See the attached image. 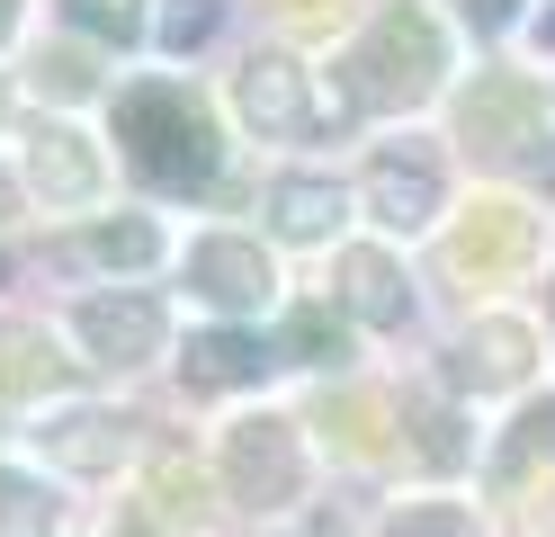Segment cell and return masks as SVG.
Returning <instances> with one entry per match:
<instances>
[{"label": "cell", "mask_w": 555, "mask_h": 537, "mask_svg": "<svg viewBox=\"0 0 555 537\" xmlns=\"http://www.w3.org/2000/svg\"><path fill=\"white\" fill-rule=\"evenodd\" d=\"M117 143H126V170L144 179V189H162V197L206 189L216 162H224L206 99L180 90V81H134V90L117 99Z\"/></svg>", "instance_id": "6da1fadb"}, {"label": "cell", "mask_w": 555, "mask_h": 537, "mask_svg": "<svg viewBox=\"0 0 555 537\" xmlns=\"http://www.w3.org/2000/svg\"><path fill=\"white\" fill-rule=\"evenodd\" d=\"M350 107H422L448 72V46L422 10H386L359 46H350Z\"/></svg>", "instance_id": "7a4b0ae2"}, {"label": "cell", "mask_w": 555, "mask_h": 537, "mask_svg": "<svg viewBox=\"0 0 555 537\" xmlns=\"http://www.w3.org/2000/svg\"><path fill=\"white\" fill-rule=\"evenodd\" d=\"M457 143L493 170H546V107L519 72H483L457 107Z\"/></svg>", "instance_id": "3957f363"}, {"label": "cell", "mask_w": 555, "mask_h": 537, "mask_svg": "<svg viewBox=\"0 0 555 537\" xmlns=\"http://www.w3.org/2000/svg\"><path fill=\"white\" fill-rule=\"evenodd\" d=\"M224 484H233V501H251V511L296 501V493H305L296 421H233V430H224Z\"/></svg>", "instance_id": "277c9868"}, {"label": "cell", "mask_w": 555, "mask_h": 537, "mask_svg": "<svg viewBox=\"0 0 555 537\" xmlns=\"http://www.w3.org/2000/svg\"><path fill=\"white\" fill-rule=\"evenodd\" d=\"M233 107H242V126H251V135H278V143H296V135L323 126L314 72L287 63V54H251V63H242L233 72Z\"/></svg>", "instance_id": "5b68a950"}, {"label": "cell", "mask_w": 555, "mask_h": 537, "mask_svg": "<svg viewBox=\"0 0 555 537\" xmlns=\"http://www.w3.org/2000/svg\"><path fill=\"white\" fill-rule=\"evenodd\" d=\"M189 286L206 305H224V314H260L278 296V269H269V251L260 242H242V233H206L189 251Z\"/></svg>", "instance_id": "8992f818"}, {"label": "cell", "mask_w": 555, "mask_h": 537, "mask_svg": "<svg viewBox=\"0 0 555 537\" xmlns=\"http://www.w3.org/2000/svg\"><path fill=\"white\" fill-rule=\"evenodd\" d=\"M538 251V225H529V206H475L457 233H448V269L457 278H475V286H493V278H511L519 260Z\"/></svg>", "instance_id": "52a82bcc"}, {"label": "cell", "mask_w": 555, "mask_h": 537, "mask_svg": "<svg viewBox=\"0 0 555 537\" xmlns=\"http://www.w3.org/2000/svg\"><path fill=\"white\" fill-rule=\"evenodd\" d=\"M493 493L511 501V511H546L555 501V404H529L511 421V439L493 457Z\"/></svg>", "instance_id": "ba28073f"}, {"label": "cell", "mask_w": 555, "mask_h": 537, "mask_svg": "<svg viewBox=\"0 0 555 537\" xmlns=\"http://www.w3.org/2000/svg\"><path fill=\"white\" fill-rule=\"evenodd\" d=\"M359 197H367V215L386 233H422L430 215H439V162L430 153H376Z\"/></svg>", "instance_id": "9c48e42d"}, {"label": "cell", "mask_w": 555, "mask_h": 537, "mask_svg": "<svg viewBox=\"0 0 555 537\" xmlns=\"http://www.w3.org/2000/svg\"><path fill=\"white\" fill-rule=\"evenodd\" d=\"M73 332H81V349L99 368H134V358L162 349V305L153 296H90L73 314Z\"/></svg>", "instance_id": "30bf717a"}, {"label": "cell", "mask_w": 555, "mask_h": 537, "mask_svg": "<svg viewBox=\"0 0 555 537\" xmlns=\"http://www.w3.org/2000/svg\"><path fill=\"white\" fill-rule=\"evenodd\" d=\"M37 448H46L54 465H73V475H117V457H126V421H117V412H99V404H73V412L37 421Z\"/></svg>", "instance_id": "8fae6325"}, {"label": "cell", "mask_w": 555, "mask_h": 537, "mask_svg": "<svg viewBox=\"0 0 555 537\" xmlns=\"http://www.w3.org/2000/svg\"><path fill=\"white\" fill-rule=\"evenodd\" d=\"M27 179H37L46 206H90V197H99V153H90V135L37 126V143H27Z\"/></svg>", "instance_id": "7c38bea8"}, {"label": "cell", "mask_w": 555, "mask_h": 537, "mask_svg": "<svg viewBox=\"0 0 555 537\" xmlns=\"http://www.w3.org/2000/svg\"><path fill=\"white\" fill-rule=\"evenodd\" d=\"M260 368H269V349H260L251 332H197V341H189V358H180L189 394H233V385H260Z\"/></svg>", "instance_id": "4fadbf2b"}, {"label": "cell", "mask_w": 555, "mask_h": 537, "mask_svg": "<svg viewBox=\"0 0 555 537\" xmlns=\"http://www.w3.org/2000/svg\"><path fill=\"white\" fill-rule=\"evenodd\" d=\"M457 376H466L475 394L519 385V376H529V322H511V314L475 322V332H466V349H457Z\"/></svg>", "instance_id": "5bb4252c"}, {"label": "cell", "mask_w": 555, "mask_h": 537, "mask_svg": "<svg viewBox=\"0 0 555 537\" xmlns=\"http://www.w3.org/2000/svg\"><path fill=\"white\" fill-rule=\"evenodd\" d=\"M340 296H350L359 322H403V305H412L386 251H340Z\"/></svg>", "instance_id": "9a60e30c"}, {"label": "cell", "mask_w": 555, "mask_h": 537, "mask_svg": "<svg viewBox=\"0 0 555 537\" xmlns=\"http://www.w3.org/2000/svg\"><path fill=\"white\" fill-rule=\"evenodd\" d=\"M269 215H278V233H287V242H332L340 189H332V179H278V189H269Z\"/></svg>", "instance_id": "2e32d148"}, {"label": "cell", "mask_w": 555, "mask_h": 537, "mask_svg": "<svg viewBox=\"0 0 555 537\" xmlns=\"http://www.w3.org/2000/svg\"><path fill=\"white\" fill-rule=\"evenodd\" d=\"M63 260L73 269H144V260H162V233L144 215H134V225H90V233L63 242Z\"/></svg>", "instance_id": "e0dca14e"}, {"label": "cell", "mask_w": 555, "mask_h": 537, "mask_svg": "<svg viewBox=\"0 0 555 537\" xmlns=\"http://www.w3.org/2000/svg\"><path fill=\"white\" fill-rule=\"evenodd\" d=\"M54 376H63V358L37 322H0V394H46Z\"/></svg>", "instance_id": "ac0fdd59"}, {"label": "cell", "mask_w": 555, "mask_h": 537, "mask_svg": "<svg viewBox=\"0 0 555 537\" xmlns=\"http://www.w3.org/2000/svg\"><path fill=\"white\" fill-rule=\"evenodd\" d=\"M0 537H54V493L18 465H0Z\"/></svg>", "instance_id": "d6986e66"}, {"label": "cell", "mask_w": 555, "mask_h": 537, "mask_svg": "<svg viewBox=\"0 0 555 537\" xmlns=\"http://www.w3.org/2000/svg\"><path fill=\"white\" fill-rule=\"evenodd\" d=\"M287 358H296V368H340L350 341H340V322H332L323 305H296V314H287Z\"/></svg>", "instance_id": "ffe728a7"}, {"label": "cell", "mask_w": 555, "mask_h": 537, "mask_svg": "<svg viewBox=\"0 0 555 537\" xmlns=\"http://www.w3.org/2000/svg\"><path fill=\"white\" fill-rule=\"evenodd\" d=\"M376 537H483L466 501H403V511L376 528Z\"/></svg>", "instance_id": "44dd1931"}, {"label": "cell", "mask_w": 555, "mask_h": 537, "mask_svg": "<svg viewBox=\"0 0 555 537\" xmlns=\"http://www.w3.org/2000/svg\"><path fill=\"white\" fill-rule=\"evenodd\" d=\"M63 18L108 36V46H134V36H144V0H63Z\"/></svg>", "instance_id": "7402d4cb"}, {"label": "cell", "mask_w": 555, "mask_h": 537, "mask_svg": "<svg viewBox=\"0 0 555 537\" xmlns=\"http://www.w3.org/2000/svg\"><path fill=\"white\" fill-rule=\"evenodd\" d=\"M206 36H216V0H170V10H162V46L170 54L206 46Z\"/></svg>", "instance_id": "603a6c76"}, {"label": "cell", "mask_w": 555, "mask_h": 537, "mask_svg": "<svg viewBox=\"0 0 555 537\" xmlns=\"http://www.w3.org/2000/svg\"><path fill=\"white\" fill-rule=\"evenodd\" d=\"M457 18H466L475 36H502V27L519 18V0H457Z\"/></svg>", "instance_id": "cb8c5ba5"}, {"label": "cell", "mask_w": 555, "mask_h": 537, "mask_svg": "<svg viewBox=\"0 0 555 537\" xmlns=\"http://www.w3.org/2000/svg\"><path fill=\"white\" fill-rule=\"evenodd\" d=\"M538 46H546V54H555V10H546V18H538Z\"/></svg>", "instance_id": "d4e9b609"}, {"label": "cell", "mask_w": 555, "mask_h": 537, "mask_svg": "<svg viewBox=\"0 0 555 537\" xmlns=\"http://www.w3.org/2000/svg\"><path fill=\"white\" fill-rule=\"evenodd\" d=\"M10 27H18V0H0V36H10Z\"/></svg>", "instance_id": "484cf974"}, {"label": "cell", "mask_w": 555, "mask_h": 537, "mask_svg": "<svg viewBox=\"0 0 555 537\" xmlns=\"http://www.w3.org/2000/svg\"><path fill=\"white\" fill-rule=\"evenodd\" d=\"M314 537H340V528H332V520H314Z\"/></svg>", "instance_id": "4316f807"}, {"label": "cell", "mask_w": 555, "mask_h": 537, "mask_svg": "<svg viewBox=\"0 0 555 537\" xmlns=\"http://www.w3.org/2000/svg\"><path fill=\"white\" fill-rule=\"evenodd\" d=\"M0 215H10V179H0Z\"/></svg>", "instance_id": "83f0119b"}, {"label": "cell", "mask_w": 555, "mask_h": 537, "mask_svg": "<svg viewBox=\"0 0 555 537\" xmlns=\"http://www.w3.org/2000/svg\"><path fill=\"white\" fill-rule=\"evenodd\" d=\"M134 537H144V528H134Z\"/></svg>", "instance_id": "f1b7e54d"}]
</instances>
